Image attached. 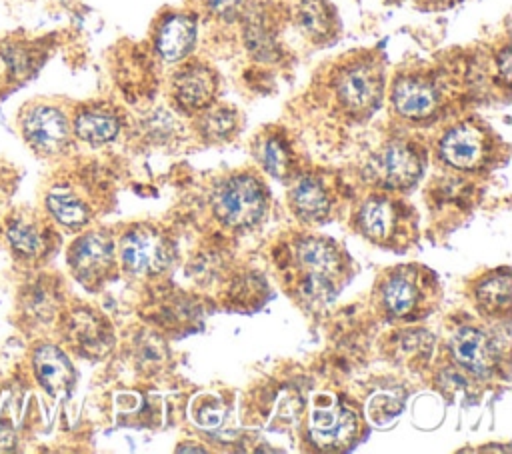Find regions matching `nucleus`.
<instances>
[{"instance_id":"nucleus-1","label":"nucleus","mask_w":512,"mask_h":454,"mask_svg":"<svg viewBox=\"0 0 512 454\" xmlns=\"http://www.w3.org/2000/svg\"><path fill=\"white\" fill-rule=\"evenodd\" d=\"M214 214L232 228L254 226L266 208L260 182L252 176H232L214 192Z\"/></svg>"},{"instance_id":"nucleus-2","label":"nucleus","mask_w":512,"mask_h":454,"mask_svg":"<svg viewBox=\"0 0 512 454\" xmlns=\"http://www.w3.org/2000/svg\"><path fill=\"white\" fill-rule=\"evenodd\" d=\"M20 130L24 140L40 154L62 152L70 142V122L66 114L52 104H32L22 110Z\"/></svg>"},{"instance_id":"nucleus-3","label":"nucleus","mask_w":512,"mask_h":454,"mask_svg":"<svg viewBox=\"0 0 512 454\" xmlns=\"http://www.w3.org/2000/svg\"><path fill=\"white\" fill-rule=\"evenodd\" d=\"M298 262L306 272L304 294L308 296V300H330L334 292L332 276L338 272L340 266L336 246L324 238H306L298 244Z\"/></svg>"},{"instance_id":"nucleus-4","label":"nucleus","mask_w":512,"mask_h":454,"mask_svg":"<svg viewBox=\"0 0 512 454\" xmlns=\"http://www.w3.org/2000/svg\"><path fill=\"white\" fill-rule=\"evenodd\" d=\"M120 256L130 272L154 274L164 270L170 262V246L158 230L138 226L124 234L120 242Z\"/></svg>"},{"instance_id":"nucleus-5","label":"nucleus","mask_w":512,"mask_h":454,"mask_svg":"<svg viewBox=\"0 0 512 454\" xmlns=\"http://www.w3.org/2000/svg\"><path fill=\"white\" fill-rule=\"evenodd\" d=\"M334 86L346 108L354 112H368L382 96V74L374 64L356 62L338 72Z\"/></svg>"},{"instance_id":"nucleus-6","label":"nucleus","mask_w":512,"mask_h":454,"mask_svg":"<svg viewBox=\"0 0 512 454\" xmlns=\"http://www.w3.org/2000/svg\"><path fill=\"white\" fill-rule=\"evenodd\" d=\"M74 276L86 286L100 284L114 264V246L106 234L90 232L70 246L68 254Z\"/></svg>"},{"instance_id":"nucleus-7","label":"nucleus","mask_w":512,"mask_h":454,"mask_svg":"<svg viewBox=\"0 0 512 454\" xmlns=\"http://www.w3.org/2000/svg\"><path fill=\"white\" fill-rule=\"evenodd\" d=\"M368 170L374 180L388 188H406L418 180L422 160L410 144L396 140L370 162Z\"/></svg>"},{"instance_id":"nucleus-8","label":"nucleus","mask_w":512,"mask_h":454,"mask_svg":"<svg viewBox=\"0 0 512 454\" xmlns=\"http://www.w3.org/2000/svg\"><path fill=\"white\" fill-rule=\"evenodd\" d=\"M358 430L356 416L340 402L320 406L312 412L310 436L322 450H344Z\"/></svg>"},{"instance_id":"nucleus-9","label":"nucleus","mask_w":512,"mask_h":454,"mask_svg":"<svg viewBox=\"0 0 512 454\" xmlns=\"http://www.w3.org/2000/svg\"><path fill=\"white\" fill-rule=\"evenodd\" d=\"M6 240L14 256L36 260L48 252L50 230L32 214H14L6 224Z\"/></svg>"},{"instance_id":"nucleus-10","label":"nucleus","mask_w":512,"mask_h":454,"mask_svg":"<svg viewBox=\"0 0 512 454\" xmlns=\"http://www.w3.org/2000/svg\"><path fill=\"white\" fill-rule=\"evenodd\" d=\"M32 366L38 384L52 396L66 392L74 382V368L68 356L54 344H40L34 350Z\"/></svg>"},{"instance_id":"nucleus-11","label":"nucleus","mask_w":512,"mask_h":454,"mask_svg":"<svg viewBox=\"0 0 512 454\" xmlns=\"http://www.w3.org/2000/svg\"><path fill=\"white\" fill-rule=\"evenodd\" d=\"M196 42V20L186 14L168 16L156 34V50L166 62H178L190 54Z\"/></svg>"},{"instance_id":"nucleus-12","label":"nucleus","mask_w":512,"mask_h":454,"mask_svg":"<svg viewBox=\"0 0 512 454\" xmlns=\"http://www.w3.org/2000/svg\"><path fill=\"white\" fill-rule=\"evenodd\" d=\"M456 360L474 374H488L496 360V350L490 338L476 328H462L452 338Z\"/></svg>"},{"instance_id":"nucleus-13","label":"nucleus","mask_w":512,"mask_h":454,"mask_svg":"<svg viewBox=\"0 0 512 454\" xmlns=\"http://www.w3.org/2000/svg\"><path fill=\"white\" fill-rule=\"evenodd\" d=\"M216 92V80L206 66H186L174 78L176 102L186 110L206 108Z\"/></svg>"},{"instance_id":"nucleus-14","label":"nucleus","mask_w":512,"mask_h":454,"mask_svg":"<svg viewBox=\"0 0 512 454\" xmlns=\"http://www.w3.org/2000/svg\"><path fill=\"white\" fill-rule=\"evenodd\" d=\"M392 104L406 118H426L436 110L438 94L420 78H400L392 90Z\"/></svg>"},{"instance_id":"nucleus-15","label":"nucleus","mask_w":512,"mask_h":454,"mask_svg":"<svg viewBox=\"0 0 512 454\" xmlns=\"http://www.w3.org/2000/svg\"><path fill=\"white\" fill-rule=\"evenodd\" d=\"M442 158L456 168H472L482 158V138L470 126H456L448 130L440 142Z\"/></svg>"},{"instance_id":"nucleus-16","label":"nucleus","mask_w":512,"mask_h":454,"mask_svg":"<svg viewBox=\"0 0 512 454\" xmlns=\"http://www.w3.org/2000/svg\"><path fill=\"white\" fill-rule=\"evenodd\" d=\"M72 130L80 140L92 146H100L118 136L120 120L106 108H82L74 116Z\"/></svg>"},{"instance_id":"nucleus-17","label":"nucleus","mask_w":512,"mask_h":454,"mask_svg":"<svg viewBox=\"0 0 512 454\" xmlns=\"http://www.w3.org/2000/svg\"><path fill=\"white\" fill-rule=\"evenodd\" d=\"M70 338L86 354H100L110 344V330L98 314L80 310L70 318Z\"/></svg>"},{"instance_id":"nucleus-18","label":"nucleus","mask_w":512,"mask_h":454,"mask_svg":"<svg viewBox=\"0 0 512 454\" xmlns=\"http://www.w3.org/2000/svg\"><path fill=\"white\" fill-rule=\"evenodd\" d=\"M46 208L66 228H80L90 218L88 206L68 186H54L46 194Z\"/></svg>"},{"instance_id":"nucleus-19","label":"nucleus","mask_w":512,"mask_h":454,"mask_svg":"<svg viewBox=\"0 0 512 454\" xmlns=\"http://www.w3.org/2000/svg\"><path fill=\"white\" fill-rule=\"evenodd\" d=\"M292 12L298 28L306 36L314 40H324L332 34L334 20L324 0H294Z\"/></svg>"},{"instance_id":"nucleus-20","label":"nucleus","mask_w":512,"mask_h":454,"mask_svg":"<svg viewBox=\"0 0 512 454\" xmlns=\"http://www.w3.org/2000/svg\"><path fill=\"white\" fill-rule=\"evenodd\" d=\"M292 208L302 220H320L328 212V196L316 178H302L292 190Z\"/></svg>"},{"instance_id":"nucleus-21","label":"nucleus","mask_w":512,"mask_h":454,"mask_svg":"<svg viewBox=\"0 0 512 454\" xmlns=\"http://www.w3.org/2000/svg\"><path fill=\"white\" fill-rule=\"evenodd\" d=\"M244 42L258 60H274L278 52L274 30L262 12L250 10L244 22Z\"/></svg>"},{"instance_id":"nucleus-22","label":"nucleus","mask_w":512,"mask_h":454,"mask_svg":"<svg viewBox=\"0 0 512 454\" xmlns=\"http://www.w3.org/2000/svg\"><path fill=\"white\" fill-rule=\"evenodd\" d=\"M358 222H360L366 236H370L374 240H382L392 230V222H394L392 208L386 200L372 198V200L364 202V206L360 208Z\"/></svg>"},{"instance_id":"nucleus-23","label":"nucleus","mask_w":512,"mask_h":454,"mask_svg":"<svg viewBox=\"0 0 512 454\" xmlns=\"http://www.w3.org/2000/svg\"><path fill=\"white\" fill-rule=\"evenodd\" d=\"M416 302L414 282L404 274H394L384 286V304L396 316H404Z\"/></svg>"},{"instance_id":"nucleus-24","label":"nucleus","mask_w":512,"mask_h":454,"mask_svg":"<svg viewBox=\"0 0 512 454\" xmlns=\"http://www.w3.org/2000/svg\"><path fill=\"white\" fill-rule=\"evenodd\" d=\"M478 302L486 308V310H504L510 304V274L508 272H500L490 276L488 280H484L478 286Z\"/></svg>"},{"instance_id":"nucleus-25","label":"nucleus","mask_w":512,"mask_h":454,"mask_svg":"<svg viewBox=\"0 0 512 454\" xmlns=\"http://www.w3.org/2000/svg\"><path fill=\"white\" fill-rule=\"evenodd\" d=\"M236 128V114L228 108L206 110L200 118V132L208 140H224Z\"/></svg>"},{"instance_id":"nucleus-26","label":"nucleus","mask_w":512,"mask_h":454,"mask_svg":"<svg viewBox=\"0 0 512 454\" xmlns=\"http://www.w3.org/2000/svg\"><path fill=\"white\" fill-rule=\"evenodd\" d=\"M164 358H166V346L158 336H154L150 332L138 336V340H136V360L144 370L160 368Z\"/></svg>"},{"instance_id":"nucleus-27","label":"nucleus","mask_w":512,"mask_h":454,"mask_svg":"<svg viewBox=\"0 0 512 454\" xmlns=\"http://www.w3.org/2000/svg\"><path fill=\"white\" fill-rule=\"evenodd\" d=\"M260 160H262L264 168L270 174L278 176V178H282L288 172V166H290L288 150L284 148V144L278 138H268V140L262 142Z\"/></svg>"},{"instance_id":"nucleus-28","label":"nucleus","mask_w":512,"mask_h":454,"mask_svg":"<svg viewBox=\"0 0 512 454\" xmlns=\"http://www.w3.org/2000/svg\"><path fill=\"white\" fill-rule=\"evenodd\" d=\"M206 6L220 18L232 20L234 16L240 14L244 0H206Z\"/></svg>"},{"instance_id":"nucleus-29","label":"nucleus","mask_w":512,"mask_h":454,"mask_svg":"<svg viewBox=\"0 0 512 454\" xmlns=\"http://www.w3.org/2000/svg\"><path fill=\"white\" fill-rule=\"evenodd\" d=\"M510 62H512V56H510V48L506 46L500 56H498V70H500V76L502 80L508 84L510 82Z\"/></svg>"},{"instance_id":"nucleus-30","label":"nucleus","mask_w":512,"mask_h":454,"mask_svg":"<svg viewBox=\"0 0 512 454\" xmlns=\"http://www.w3.org/2000/svg\"><path fill=\"white\" fill-rule=\"evenodd\" d=\"M178 450H180V452H186V450H194V452H204V448H200V446H180Z\"/></svg>"},{"instance_id":"nucleus-31","label":"nucleus","mask_w":512,"mask_h":454,"mask_svg":"<svg viewBox=\"0 0 512 454\" xmlns=\"http://www.w3.org/2000/svg\"><path fill=\"white\" fill-rule=\"evenodd\" d=\"M0 230H2V228H0Z\"/></svg>"}]
</instances>
